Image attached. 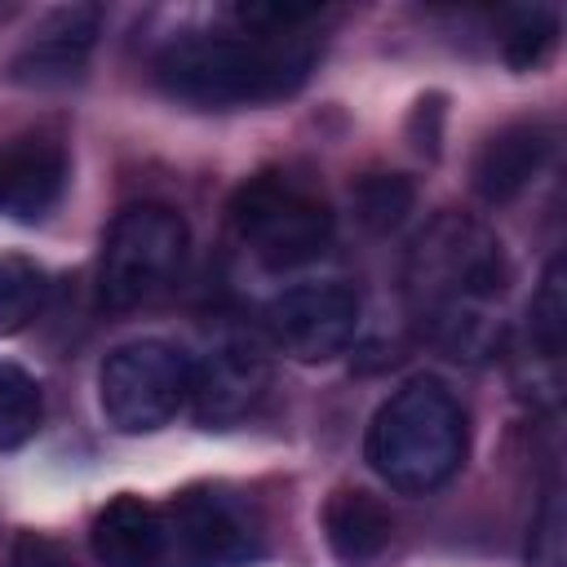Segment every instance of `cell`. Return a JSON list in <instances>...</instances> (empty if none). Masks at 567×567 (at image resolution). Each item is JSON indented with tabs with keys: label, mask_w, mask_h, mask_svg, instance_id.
<instances>
[{
	"label": "cell",
	"mask_w": 567,
	"mask_h": 567,
	"mask_svg": "<svg viewBox=\"0 0 567 567\" xmlns=\"http://www.w3.org/2000/svg\"><path fill=\"white\" fill-rule=\"evenodd\" d=\"M310 18L315 9H239L244 31H182L155 53V84L199 111L292 97L319 53Z\"/></svg>",
	"instance_id": "obj_1"
},
{
	"label": "cell",
	"mask_w": 567,
	"mask_h": 567,
	"mask_svg": "<svg viewBox=\"0 0 567 567\" xmlns=\"http://www.w3.org/2000/svg\"><path fill=\"white\" fill-rule=\"evenodd\" d=\"M408 292L452 350H474L483 332V306L505 292L501 239L461 217L439 213L408 252Z\"/></svg>",
	"instance_id": "obj_2"
},
{
	"label": "cell",
	"mask_w": 567,
	"mask_h": 567,
	"mask_svg": "<svg viewBox=\"0 0 567 567\" xmlns=\"http://www.w3.org/2000/svg\"><path fill=\"white\" fill-rule=\"evenodd\" d=\"M465 408L434 377H412L408 385H399L377 408L363 439V456L377 470V478L403 496H425L443 487L465 465Z\"/></svg>",
	"instance_id": "obj_3"
},
{
	"label": "cell",
	"mask_w": 567,
	"mask_h": 567,
	"mask_svg": "<svg viewBox=\"0 0 567 567\" xmlns=\"http://www.w3.org/2000/svg\"><path fill=\"white\" fill-rule=\"evenodd\" d=\"M230 226L239 244L266 270H297L328 252L332 208L328 199L288 173H257L230 199Z\"/></svg>",
	"instance_id": "obj_4"
},
{
	"label": "cell",
	"mask_w": 567,
	"mask_h": 567,
	"mask_svg": "<svg viewBox=\"0 0 567 567\" xmlns=\"http://www.w3.org/2000/svg\"><path fill=\"white\" fill-rule=\"evenodd\" d=\"M190 248V230L168 204H133L115 213L97 252V301L106 310H137L159 297Z\"/></svg>",
	"instance_id": "obj_5"
},
{
	"label": "cell",
	"mask_w": 567,
	"mask_h": 567,
	"mask_svg": "<svg viewBox=\"0 0 567 567\" xmlns=\"http://www.w3.org/2000/svg\"><path fill=\"white\" fill-rule=\"evenodd\" d=\"M97 403L120 434H151L190 403V359L168 341H124L97 372Z\"/></svg>",
	"instance_id": "obj_6"
},
{
	"label": "cell",
	"mask_w": 567,
	"mask_h": 567,
	"mask_svg": "<svg viewBox=\"0 0 567 567\" xmlns=\"http://www.w3.org/2000/svg\"><path fill=\"white\" fill-rule=\"evenodd\" d=\"M164 567H248L261 558L252 505L226 487H186L159 505Z\"/></svg>",
	"instance_id": "obj_7"
},
{
	"label": "cell",
	"mask_w": 567,
	"mask_h": 567,
	"mask_svg": "<svg viewBox=\"0 0 567 567\" xmlns=\"http://www.w3.org/2000/svg\"><path fill=\"white\" fill-rule=\"evenodd\" d=\"M261 319L270 341L284 354L301 363H323L354 341L359 297L346 284H297V288H284Z\"/></svg>",
	"instance_id": "obj_8"
},
{
	"label": "cell",
	"mask_w": 567,
	"mask_h": 567,
	"mask_svg": "<svg viewBox=\"0 0 567 567\" xmlns=\"http://www.w3.org/2000/svg\"><path fill=\"white\" fill-rule=\"evenodd\" d=\"M266 390V359L248 341H221L190 363V408L204 425H235Z\"/></svg>",
	"instance_id": "obj_9"
},
{
	"label": "cell",
	"mask_w": 567,
	"mask_h": 567,
	"mask_svg": "<svg viewBox=\"0 0 567 567\" xmlns=\"http://www.w3.org/2000/svg\"><path fill=\"white\" fill-rule=\"evenodd\" d=\"M97 22H102V13L89 9V4L53 13L35 31V40L13 58V66H9L13 80L31 84V89H58V84L80 80L84 62H89V49H93V35H97Z\"/></svg>",
	"instance_id": "obj_10"
},
{
	"label": "cell",
	"mask_w": 567,
	"mask_h": 567,
	"mask_svg": "<svg viewBox=\"0 0 567 567\" xmlns=\"http://www.w3.org/2000/svg\"><path fill=\"white\" fill-rule=\"evenodd\" d=\"M549 151H554V137H549L545 124L518 120V124L496 128L483 142L478 159H474V190H478V199H487V204L518 199L536 182V173L545 168Z\"/></svg>",
	"instance_id": "obj_11"
},
{
	"label": "cell",
	"mask_w": 567,
	"mask_h": 567,
	"mask_svg": "<svg viewBox=\"0 0 567 567\" xmlns=\"http://www.w3.org/2000/svg\"><path fill=\"white\" fill-rule=\"evenodd\" d=\"M66 186V151L53 137H22L0 155V208L22 221L44 217Z\"/></svg>",
	"instance_id": "obj_12"
},
{
	"label": "cell",
	"mask_w": 567,
	"mask_h": 567,
	"mask_svg": "<svg viewBox=\"0 0 567 567\" xmlns=\"http://www.w3.org/2000/svg\"><path fill=\"white\" fill-rule=\"evenodd\" d=\"M89 540L102 567H164L159 505L142 496H115L111 505H102Z\"/></svg>",
	"instance_id": "obj_13"
},
{
	"label": "cell",
	"mask_w": 567,
	"mask_h": 567,
	"mask_svg": "<svg viewBox=\"0 0 567 567\" xmlns=\"http://www.w3.org/2000/svg\"><path fill=\"white\" fill-rule=\"evenodd\" d=\"M323 536L341 567H368L385 554L394 536V518L381 496L363 487H341L323 505Z\"/></svg>",
	"instance_id": "obj_14"
},
{
	"label": "cell",
	"mask_w": 567,
	"mask_h": 567,
	"mask_svg": "<svg viewBox=\"0 0 567 567\" xmlns=\"http://www.w3.org/2000/svg\"><path fill=\"white\" fill-rule=\"evenodd\" d=\"M527 332H532V346L545 359H558L563 354V341H567V275H563V257H554L545 266L536 292H532Z\"/></svg>",
	"instance_id": "obj_15"
},
{
	"label": "cell",
	"mask_w": 567,
	"mask_h": 567,
	"mask_svg": "<svg viewBox=\"0 0 567 567\" xmlns=\"http://www.w3.org/2000/svg\"><path fill=\"white\" fill-rule=\"evenodd\" d=\"M44 270L31 257H0V337L22 332L44 306Z\"/></svg>",
	"instance_id": "obj_16"
},
{
	"label": "cell",
	"mask_w": 567,
	"mask_h": 567,
	"mask_svg": "<svg viewBox=\"0 0 567 567\" xmlns=\"http://www.w3.org/2000/svg\"><path fill=\"white\" fill-rule=\"evenodd\" d=\"M44 416V399L31 372H22L18 363H0V452L22 447Z\"/></svg>",
	"instance_id": "obj_17"
},
{
	"label": "cell",
	"mask_w": 567,
	"mask_h": 567,
	"mask_svg": "<svg viewBox=\"0 0 567 567\" xmlns=\"http://www.w3.org/2000/svg\"><path fill=\"white\" fill-rule=\"evenodd\" d=\"M554 40H558V18L549 9H509L505 13L501 49L514 71H536L554 53Z\"/></svg>",
	"instance_id": "obj_18"
},
{
	"label": "cell",
	"mask_w": 567,
	"mask_h": 567,
	"mask_svg": "<svg viewBox=\"0 0 567 567\" xmlns=\"http://www.w3.org/2000/svg\"><path fill=\"white\" fill-rule=\"evenodd\" d=\"M354 208H359V217H363L372 230L399 226L403 213L412 208V186H408L403 177H394V173L368 177V182H359V190H354Z\"/></svg>",
	"instance_id": "obj_19"
},
{
	"label": "cell",
	"mask_w": 567,
	"mask_h": 567,
	"mask_svg": "<svg viewBox=\"0 0 567 567\" xmlns=\"http://www.w3.org/2000/svg\"><path fill=\"white\" fill-rule=\"evenodd\" d=\"M527 563L532 567H563L567 563V540H563V496L558 487L545 492L536 518H532V536H527Z\"/></svg>",
	"instance_id": "obj_20"
},
{
	"label": "cell",
	"mask_w": 567,
	"mask_h": 567,
	"mask_svg": "<svg viewBox=\"0 0 567 567\" xmlns=\"http://www.w3.org/2000/svg\"><path fill=\"white\" fill-rule=\"evenodd\" d=\"M4 567H75V563L58 540H44V536L27 532V536L13 540V554H9Z\"/></svg>",
	"instance_id": "obj_21"
}]
</instances>
